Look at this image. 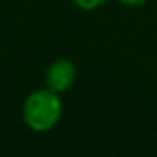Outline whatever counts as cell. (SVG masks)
<instances>
[{"label":"cell","mask_w":157,"mask_h":157,"mask_svg":"<svg viewBox=\"0 0 157 157\" xmlns=\"http://www.w3.org/2000/svg\"><path fill=\"white\" fill-rule=\"evenodd\" d=\"M76 79V68L68 59H58L49 66L46 73V83L48 88L56 93H63L71 88V85Z\"/></svg>","instance_id":"cell-2"},{"label":"cell","mask_w":157,"mask_h":157,"mask_svg":"<svg viewBox=\"0 0 157 157\" xmlns=\"http://www.w3.org/2000/svg\"><path fill=\"white\" fill-rule=\"evenodd\" d=\"M123 5H130V7H140L145 4V0H120Z\"/></svg>","instance_id":"cell-4"},{"label":"cell","mask_w":157,"mask_h":157,"mask_svg":"<svg viewBox=\"0 0 157 157\" xmlns=\"http://www.w3.org/2000/svg\"><path fill=\"white\" fill-rule=\"evenodd\" d=\"M63 113V103L58 93L52 90H37L24 101L22 115L24 122L36 132L51 130L59 122Z\"/></svg>","instance_id":"cell-1"},{"label":"cell","mask_w":157,"mask_h":157,"mask_svg":"<svg viewBox=\"0 0 157 157\" xmlns=\"http://www.w3.org/2000/svg\"><path fill=\"white\" fill-rule=\"evenodd\" d=\"M78 7L85 9V10H93V9L100 7V5H103L106 2V0H73Z\"/></svg>","instance_id":"cell-3"}]
</instances>
